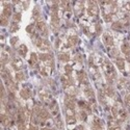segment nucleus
<instances>
[{
	"mask_svg": "<svg viewBox=\"0 0 130 130\" xmlns=\"http://www.w3.org/2000/svg\"><path fill=\"white\" fill-rule=\"evenodd\" d=\"M17 30H19V23L12 22V24L9 25V31L10 32H16Z\"/></svg>",
	"mask_w": 130,
	"mask_h": 130,
	"instance_id": "nucleus-20",
	"label": "nucleus"
},
{
	"mask_svg": "<svg viewBox=\"0 0 130 130\" xmlns=\"http://www.w3.org/2000/svg\"><path fill=\"white\" fill-rule=\"evenodd\" d=\"M123 27H124V25L122 24V22H120V21H118V22H115V23L112 24V28L116 29V30H121Z\"/></svg>",
	"mask_w": 130,
	"mask_h": 130,
	"instance_id": "nucleus-22",
	"label": "nucleus"
},
{
	"mask_svg": "<svg viewBox=\"0 0 130 130\" xmlns=\"http://www.w3.org/2000/svg\"><path fill=\"white\" fill-rule=\"evenodd\" d=\"M17 42H18V38L17 37H14V38L10 39V44H12V46H15Z\"/></svg>",
	"mask_w": 130,
	"mask_h": 130,
	"instance_id": "nucleus-26",
	"label": "nucleus"
},
{
	"mask_svg": "<svg viewBox=\"0 0 130 130\" xmlns=\"http://www.w3.org/2000/svg\"><path fill=\"white\" fill-rule=\"evenodd\" d=\"M10 63H12V67L14 68V70H16V71H18V72L23 68V61L21 60L20 57L14 56V57L12 58V61H10Z\"/></svg>",
	"mask_w": 130,
	"mask_h": 130,
	"instance_id": "nucleus-5",
	"label": "nucleus"
},
{
	"mask_svg": "<svg viewBox=\"0 0 130 130\" xmlns=\"http://www.w3.org/2000/svg\"><path fill=\"white\" fill-rule=\"evenodd\" d=\"M21 21V14L20 13H15L13 15V22L15 23H19Z\"/></svg>",
	"mask_w": 130,
	"mask_h": 130,
	"instance_id": "nucleus-23",
	"label": "nucleus"
},
{
	"mask_svg": "<svg viewBox=\"0 0 130 130\" xmlns=\"http://www.w3.org/2000/svg\"><path fill=\"white\" fill-rule=\"evenodd\" d=\"M104 93H105V95H106V96H108V97H113V96H115V94H116V93H115V90L111 88L110 85H108L107 88L105 89Z\"/></svg>",
	"mask_w": 130,
	"mask_h": 130,
	"instance_id": "nucleus-16",
	"label": "nucleus"
},
{
	"mask_svg": "<svg viewBox=\"0 0 130 130\" xmlns=\"http://www.w3.org/2000/svg\"><path fill=\"white\" fill-rule=\"evenodd\" d=\"M78 117H79V119L81 121H86V119H88V112H86L85 110L80 109L78 111Z\"/></svg>",
	"mask_w": 130,
	"mask_h": 130,
	"instance_id": "nucleus-18",
	"label": "nucleus"
},
{
	"mask_svg": "<svg viewBox=\"0 0 130 130\" xmlns=\"http://www.w3.org/2000/svg\"><path fill=\"white\" fill-rule=\"evenodd\" d=\"M20 96L22 97L24 100H28L30 97H31V92L28 89H22V90L20 91Z\"/></svg>",
	"mask_w": 130,
	"mask_h": 130,
	"instance_id": "nucleus-10",
	"label": "nucleus"
},
{
	"mask_svg": "<svg viewBox=\"0 0 130 130\" xmlns=\"http://www.w3.org/2000/svg\"><path fill=\"white\" fill-rule=\"evenodd\" d=\"M125 8H126V10L130 12V2H126L125 3Z\"/></svg>",
	"mask_w": 130,
	"mask_h": 130,
	"instance_id": "nucleus-30",
	"label": "nucleus"
},
{
	"mask_svg": "<svg viewBox=\"0 0 130 130\" xmlns=\"http://www.w3.org/2000/svg\"><path fill=\"white\" fill-rule=\"evenodd\" d=\"M32 17H34L37 21H39V20H40L41 12H40V9H39V7H38V6H36V7L34 8V10H32Z\"/></svg>",
	"mask_w": 130,
	"mask_h": 130,
	"instance_id": "nucleus-17",
	"label": "nucleus"
},
{
	"mask_svg": "<svg viewBox=\"0 0 130 130\" xmlns=\"http://www.w3.org/2000/svg\"><path fill=\"white\" fill-rule=\"evenodd\" d=\"M3 4H4V7H3V10H2V14H1V15L5 16L6 18L9 19L10 16H12V10H13V8H12V4H10V3H7V2H4Z\"/></svg>",
	"mask_w": 130,
	"mask_h": 130,
	"instance_id": "nucleus-7",
	"label": "nucleus"
},
{
	"mask_svg": "<svg viewBox=\"0 0 130 130\" xmlns=\"http://www.w3.org/2000/svg\"><path fill=\"white\" fill-rule=\"evenodd\" d=\"M83 93L85 95V97L88 98L89 102L91 104H95L96 103V98H95V94H94V91L90 88V86H86V88L83 90Z\"/></svg>",
	"mask_w": 130,
	"mask_h": 130,
	"instance_id": "nucleus-3",
	"label": "nucleus"
},
{
	"mask_svg": "<svg viewBox=\"0 0 130 130\" xmlns=\"http://www.w3.org/2000/svg\"><path fill=\"white\" fill-rule=\"evenodd\" d=\"M96 30H97V34H98V35H100V34H101V31H102V27H101V25H100V24H97V25H96Z\"/></svg>",
	"mask_w": 130,
	"mask_h": 130,
	"instance_id": "nucleus-27",
	"label": "nucleus"
},
{
	"mask_svg": "<svg viewBox=\"0 0 130 130\" xmlns=\"http://www.w3.org/2000/svg\"><path fill=\"white\" fill-rule=\"evenodd\" d=\"M58 59H59L60 61L67 62V61H69L70 56H69V54H67V53H59V54H58Z\"/></svg>",
	"mask_w": 130,
	"mask_h": 130,
	"instance_id": "nucleus-15",
	"label": "nucleus"
},
{
	"mask_svg": "<svg viewBox=\"0 0 130 130\" xmlns=\"http://www.w3.org/2000/svg\"><path fill=\"white\" fill-rule=\"evenodd\" d=\"M49 110H50L51 116L54 117V118L59 115V107H58V104H57V102L55 100L52 99V101L50 102V104H49Z\"/></svg>",
	"mask_w": 130,
	"mask_h": 130,
	"instance_id": "nucleus-4",
	"label": "nucleus"
},
{
	"mask_svg": "<svg viewBox=\"0 0 130 130\" xmlns=\"http://www.w3.org/2000/svg\"><path fill=\"white\" fill-rule=\"evenodd\" d=\"M125 102H126V104L130 107V94H128V95L125 97Z\"/></svg>",
	"mask_w": 130,
	"mask_h": 130,
	"instance_id": "nucleus-28",
	"label": "nucleus"
},
{
	"mask_svg": "<svg viewBox=\"0 0 130 130\" xmlns=\"http://www.w3.org/2000/svg\"><path fill=\"white\" fill-rule=\"evenodd\" d=\"M54 123H55L56 127L59 130H63V123H62V120L60 118V115H58V116H56L55 118H54Z\"/></svg>",
	"mask_w": 130,
	"mask_h": 130,
	"instance_id": "nucleus-11",
	"label": "nucleus"
},
{
	"mask_svg": "<svg viewBox=\"0 0 130 130\" xmlns=\"http://www.w3.org/2000/svg\"><path fill=\"white\" fill-rule=\"evenodd\" d=\"M17 51H18V53H19V55H21L22 57H25V56H26V54H27L28 49H27L26 45H24V44H21V45L18 47Z\"/></svg>",
	"mask_w": 130,
	"mask_h": 130,
	"instance_id": "nucleus-9",
	"label": "nucleus"
},
{
	"mask_svg": "<svg viewBox=\"0 0 130 130\" xmlns=\"http://www.w3.org/2000/svg\"><path fill=\"white\" fill-rule=\"evenodd\" d=\"M77 42H78V38H77L76 36H70V37L68 38V47L76 45Z\"/></svg>",
	"mask_w": 130,
	"mask_h": 130,
	"instance_id": "nucleus-13",
	"label": "nucleus"
},
{
	"mask_svg": "<svg viewBox=\"0 0 130 130\" xmlns=\"http://www.w3.org/2000/svg\"><path fill=\"white\" fill-rule=\"evenodd\" d=\"M39 56L37 55L36 53H31V55H30V59H29V63L31 64V66H36V64L38 63V60H39V58H38Z\"/></svg>",
	"mask_w": 130,
	"mask_h": 130,
	"instance_id": "nucleus-14",
	"label": "nucleus"
},
{
	"mask_svg": "<svg viewBox=\"0 0 130 130\" xmlns=\"http://www.w3.org/2000/svg\"><path fill=\"white\" fill-rule=\"evenodd\" d=\"M36 28H37V30L41 34L42 38H46V37L48 36V29H47V26H46V24H45L44 21H42V20L37 21Z\"/></svg>",
	"mask_w": 130,
	"mask_h": 130,
	"instance_id": "nucleus-2",
	"label": "nucleus"
},
{
	"mask_svg": "<svg viewBox=\"0 0 130 130\" xmlns=\"http://www.w3.org/2000/svg\"><path fill=\"white\" fill-rule=\"evenodd\" d=\"M103 39V42H104V44L108 47V48H110L113 46V38L110 34H108V32H105V34L103 35L102 37Z\"/></svg>",
	"mask_w": 130,
	"mask_h": 130,
	"instance_id": "nucleus-6",
	"label": "nucleus"
},
{
	"mask_svg": "<svg viewBox=\"0 0 130 130\" xmlns=\"http://www.w3.org/2000/svg\"><path fill=\"white\" fill-rule=\"evenodd\" d=\"M72 130H85V129H84V127H83V126L79 125V126H77V127H75V128H74V129H72Z\"/></svg>",
	"mask_w": 130,
	"mask_h": 130,
	"instance_id": "nucleus-29",
	"label": "nucleus"
},
{
	"mask_svg": "<svg viewBox=\"0 0 130 130\" xmlns=\"http://www.w3.org/2000/svg\"><path fill=\"white\" fill-rule=\"evenodd\" d=\"M116 64H117V67L119 68V70H124L125 68V60L121 57H117L116 58Z\"/></svg>",
	"mask_w": 130,
	"mask_h": 130,
	"instance_id": "nucleus-12",
	"label": "nucleus"
},
{
	"mask_svg": "<svg viewBox=\"0 0 130 130\" xmlns=\"http://www.w3.org/2000/svg\"><path fill=\"white\" fill-rule=\"evenodd\" d=\"M15 78H16V80H17V81H23V80L25 79V75H24V73H23V72L19 71V72H17V73H16Z\"/></svg>",
	"mask_w": 130,
	"mask_h": 130,
	"instance_id": "nucleus-19",
	"label": "nucleus"
},
{
	"mask_svg": "<svg viewBox=\"0 0 130 130\" xmlns=\"http://www.w3.org/2000/svg\"><path fill=\"white\" fill-rule=\"evenodd\" d=\"M35 25L34 24H30L29 26H27L26 27V31L28 32V34H30V35H34L35 34Z\"/></svg>",
	"mask_w": 130,
	"mask_h": 130,
	"instance_id": "nucleus-24",
	"label": "nucleus"
},
{
	"mask_svg": "<svg viewBox=\"0 0 130 130\" xmlns=\"http://www.w3.org/2000/svg\"><path fill=\"white\" fill-rule=\"evenodd\" d=\"M64 71H66V74L68 75V76H70L71 73H72V67L69 66V64H67V66L64 67Z\"/></svg>",
	"mask_w": 130,
	"mask_h": 130,
	"instance_id": "nucleus-25",
	"label": "nucleus"
},
{
	"mask_svg": "<svg viewBox=\"0 0 130 130\" xmlns=\"http://www.w3.org/2000/svg\"><path fill=\"white\" fill-rule=\"evenodd\" d=\"M86 10H88V14L92 17H97L99 14V8L98 5L95 1H89L88 2V7H86Z\"/></svg>",
	"mask_w": 130,
	"mask_h": 130,
	"instance_id": "nucleus-1",
	"label": "nucleus"
},
{
	"mask_svg": "<svg viewBox=\"0 0 130 130\" xmlns=\"http://www.w3.org/2000/svg\"><path fill=\"white\" fill-rule=\"evenodd\" d=\"M0 23H1V26H7L8 25V18H6L5 16L1 15V17H0Z\"/></svg>",
	"mask_w": 130,
	"mask_h": 130,
	"instance_id": "nucleus-21",
	"label": "nucleus"
},
{
	"mask_svg": "<svg viewBox=\"0 0 130 130\" xmlns=\"http://www.w3.org/2000/svg\"><path fill=\"white\" fill-rule=\"evenodd\" d=\"M121 51L126 56H130V44L128 42H124L121 45Z\"/></svg>",
	"mask_w": 130,
	"mask_h": 130,
	"instance_id": "nucleus-8",
	"label": "nucleus"
}]
</instances>
